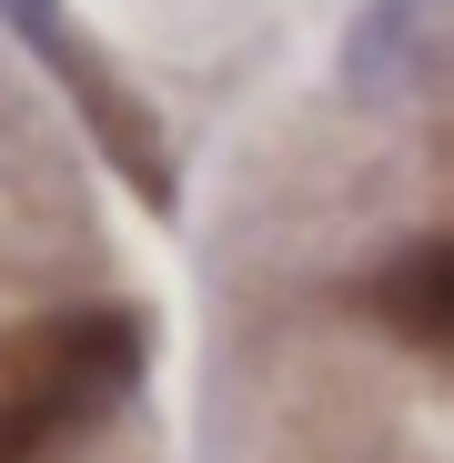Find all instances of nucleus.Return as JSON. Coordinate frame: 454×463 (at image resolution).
Here are the masks:
<instances>
[{"instance_id":"f03ea898","label":"nucleus","mask_w":454,"mask_h":463,"mask_svg":"<svg viewBox=\"0 0 454 463\" xmlns=\"http://www.w3.org/2000/svg\"><path fill=\"white\" fill-rule=\"evenodd\" d=\"M363 302H373L414 353H444V343H454V242H414L394 272H373Z\"/></svg>"},{"instance_id":"f257e3e1","label":"nucleus","mask_w":454,"mask_h":463,"mask_svg":"<svg viewBox=\"0 0 454 463\" xmlns=\"http://www.w3.org/2000/svg\"><path fill=\"white\" fill-rule=\"evenodd\" d=\"M141 313L111 302L0 333V463H61L82 433H101L141 383Z\"/></svg>"}]
</instances>
